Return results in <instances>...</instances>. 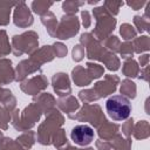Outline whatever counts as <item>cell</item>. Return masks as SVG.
Wrapping results in <instances>:
<instances>
[{"label": "cell", "mask_w": 150, "mask_h": 150, "mask_svg": "<svg viewBox=\"0 0 150 150\" xmlns=\"http://www.w3.org/2000/svg\"><path fill=\"white\" fill-rule=\"evenodd\" d=\"M105 110L111 120L124 121L131 112V104L127 97L122 95H115L108 98L105 102Z\"/></svg>", "instance_id": "6da1fadb"}, {"label": "cell", "mask_w": 150, "mask_h": 150, "mask_svg": "<svg viewBox=\"0 0 150 150\" xmlns=\"http://www.w3.org/2000/svg\"><path fill=\"white\" fill-rule=\"evenodd\" d=\"M70 137L73 142L77 145H88L94 138V130L87 124H79L73 128Z\"/></svg>", "instance_id": "7a4b0ae2"}]
</instances>
